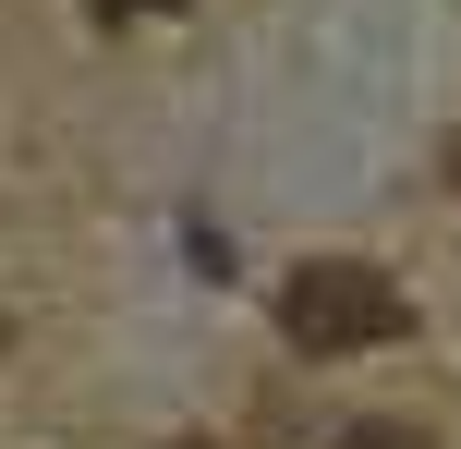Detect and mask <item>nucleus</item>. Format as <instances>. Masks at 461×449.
Segmentation results:
<instances>
[{
    "instance_id": "5",
    "label": "nucleus",
    "mask_w": 461,
    "mask_h": 449,
    "mask_svg": "<svg viewBox=\"0 0 461 449\" xmlns=\"http://www.w3.org/2000/svg\"><path fill=\"white\" fill-rule=\"evenodd\" d=\"M183 449H207V437H183Z\"/></svg>"
},
{
    "instance_id": "2",
    "label": "nucleus",
    "mask_w": 461,
    "mask_h": 449,
    "mask_svg": "<svg viewBox=\"0 0 461 449\" xmlns=\"http://www.w3.org/2000/svg\"><path fill=\"white\" fill-rule=\"evenodd\" d=\"M352 449H438L425 426H389V413H376V426H352Z\"/></svg>"
},
{
    "instance_id": "3",
    "label": "nucleus",
    "mask_w": 461,
    "mask_h": 449,
    "mask_svg": "<svg viewBox=\"0 0 461 449\" xmlns=\"http://www.w3.org/2000/svg\"><path fill=\"white\" fill-rule=\"evenodd\" d=\"M97 24H134V13H183V0H86Z\"/></svg>"
},
{
    "instance_id": "1",
    "label": "nucleus",
    "mask_w": 461,
    "mask_h": 449,
    "mask_svg": "<svg viewBox=\"0 0 461 449\" xmlns=\"http://www.w3.org/2000/svg\"><path fill=\"white\" fill-rule=\"evenodd\" d=\"M413 328V304H401L389 267L365 256H303L292 280H279V340L292 353H376V340Z\"/></svg>"
},
{
    "instance_id": "4",
    "label": "nucleus",
    "mask_w": 461,
    "mask_h": 449,
    "mask_svg": "<svg viewBox=\"0 0 461 449\" xmlns=\"http://www.w3.org/2000/svg\"><path fill=\"white\" fill-rule=\"evenodd\" d=\"M449 183H461V134H449Z\"/></svg>"
}]
</instances>
